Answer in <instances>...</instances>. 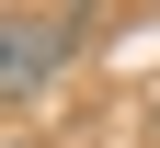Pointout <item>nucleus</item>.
<instances>
[{"instance_id":"2","label":"nucleus","mask_w":160,"mask_h":148,"mask_svg":"<svg viewBox=\"0 0 160 148\" xmlns=\"http://www.w3.org/2000/svg\"><path fill=\"white\" fill-rule=\"evenodd\" d=\"M149 137H160V103H149Z\"/></svg>"},{"instance_id":"1","label":"nucleus","mask_w":160,"mask_h":148,"mask_svg":"<svg viewBox=\"0 0 160 148\" xmlns=\"http://www.w3.org/2000/svg\"><path fill=\"white\" fill-rule=\"evenodd\" d=\"M80 57V12H0V103H34Z\"/></svg>"}]
</instances>
